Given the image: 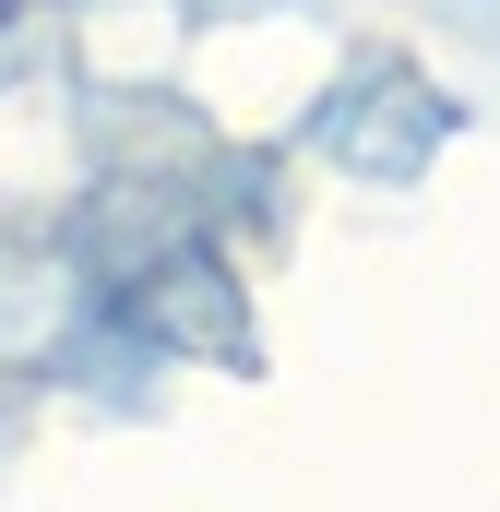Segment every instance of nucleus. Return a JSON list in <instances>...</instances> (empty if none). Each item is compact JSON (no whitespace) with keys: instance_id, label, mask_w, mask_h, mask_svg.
<instances>
[]
</instances>
